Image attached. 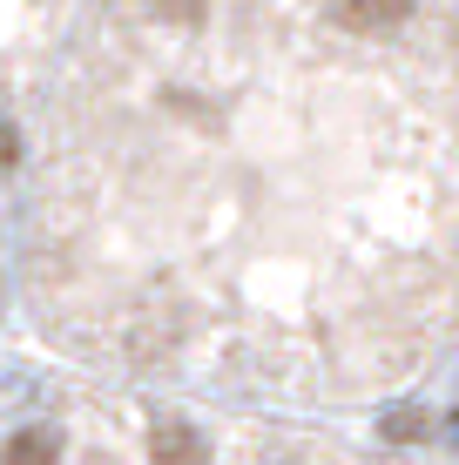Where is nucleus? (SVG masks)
<instances>
[{
	"label": "nucleus",
	"instance_id": "nucleus-1",
	"mask_svg": "<svg viewBox=\"0 0 459 465\" xmlns=\"http://www.w3.org/2000/svg\"><path fill=\"white\" fill-rule=\"evenodd\" d=\"M338 27L344 35H392V27L413 21V0H338Z\"/></svg>",
	"mask_w": 459,
	"mask_h": 465
},
{
	"label": "nucleus",
	"instance_id": "nucleus-4",
	"mask_svg": "<svg viewBox=\"0 0 459 465\" xmlns=\"http://www.w3.org/2000/svg\"><path fill=\"white\" fill-rule=\"evenodd\" d=\"M155 14H163V21H176V27H196L203 14H210V0H149Z\"/></svg>",
	"mask_w": 459,
	"mask_h": 465
},
{
	"label": "nucleus",
	"instance_id": "nucleus-3",
	"mask_svg": "<svg viewBox=\"0 0 459 465\" xmlns=\"http://www.w3.org/2000/svg\"><path fill=\"white\" fill-rule=\"evenodd\" d=\"M61 459V431L55 425H27L0 445V465H55Z\"/></svg>",
	"mask_w": 459,
	"mask_h": 465
},
{
	"label": "nucleus",
	"instance_id": "nucleus-5",
	"mask_svg": "<svg viewBox=\"0 0 459 465\" xmlns=\"http://www.w3.org/2000/svg\"><path fill=\"white\" fill-rule=\"evenodd\" d=\"M425 431V419H413V411H392L385 419V439H419Z\"/></svg>",
	"mask_w": 459,
	"mask_h": 465
},
{
	"label": "nucleus",
	"instance_id": "nucleus-2",
	"mask_svg": "<svg viewBox=\"0 0 459 465\" xmlns=\"http://www.w3.org/2000/svg\"><path fill=\"white\" fill-rule=\"evenodd\" d=\"M149 465H210V445H203L196 425L163 419V425L149 431Z\"/></svg>",
	"mask_w": 459,
	"mask_h": 465
},
{
	"label": "nucleus",
	"instance_id": "nucleus-6",
	"mask_svg": "<svg viewBox=\"0 0 459 465\" xmlns=\"http://www.w3.org/2000/svg\"><path fill=\"white\" fill-rule=\"evenodd\" d=\"M14 163H21V135H14V122L0 115V169H14Z\"/></svg>",
	"mask_w": 459,
	"mask_h": 465
}]
</instances>
